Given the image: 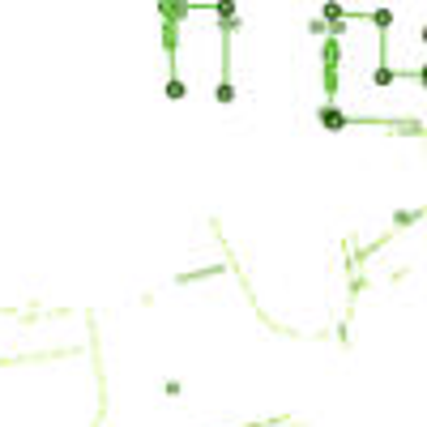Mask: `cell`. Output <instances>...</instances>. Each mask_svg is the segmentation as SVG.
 Segmentation results:
<instances>
[{
    "label": "cell",
    "instance_id": "6da1fadb",
    "mask_svg": "<svg viewBox=\"0 0 427 427\" xmlns=\"http://www.w3.org/2000/svg\"><path fill=\"white\" fill-rule=\"evenodd\" d=\"M320 120H325V128H342V124H346V120H342V111H333V107H329Z\"/></svg>",
    "mask_w": 427,
    "mask_h": 427
}]
</instances>
